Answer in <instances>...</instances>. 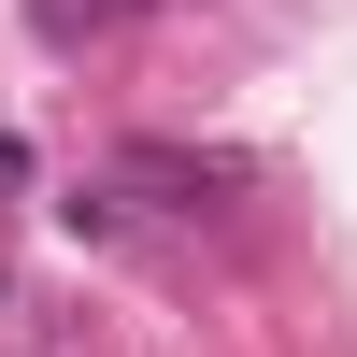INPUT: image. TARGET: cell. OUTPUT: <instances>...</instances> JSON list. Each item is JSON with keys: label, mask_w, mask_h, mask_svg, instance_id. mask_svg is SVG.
<instances>
[{"label": "cell", "mask_w": 357, "mask_h": 357, "mask_svg": "<svg viewBox=\"0 0 357 357\" xmlns=\"http://www.w3.org/2000/svg\"><path fill=\"white\" fill-rule=\"evenodd\" d=\"M0 186H29V143H15V129H0Z\"/></svg>", "instance_id": "6da1fadb"}, {"label": "cell", "mask_w": 357, "mask_h": 357, "mask_svg": "<svg viewBox=\"0 0 357 357\" xmlns=\"http://www.w3.org/2000/svg\"><path fill=\"white\" fill-rule=\"evenodd\" d=\"M0 301H15V286H0Z\"/></svg>", "instance_id": "7a4b0ae2"}]
</instances>
